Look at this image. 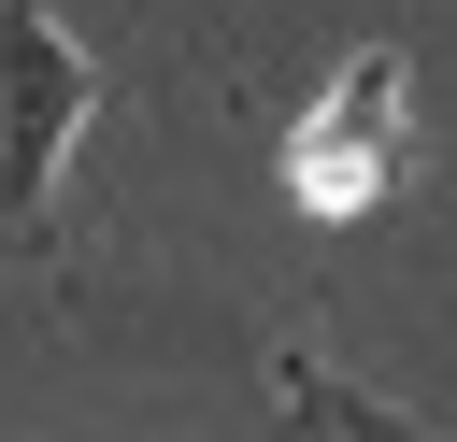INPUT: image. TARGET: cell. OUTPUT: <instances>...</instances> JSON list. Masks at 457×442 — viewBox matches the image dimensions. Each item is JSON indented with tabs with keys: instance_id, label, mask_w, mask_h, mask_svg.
<instances>
[{
	"instance_id": "obj_1",
	"label": "cell",
	"mask_w": 457,
	"mask_h": 442,
	"mask_svg": "<svg viewBox=\"0 0 457 442\" xmlns=\"http://www.w3.org/2000/svg\"><path fill=\"white\" fill-rule=\"evenodd\" d=\"M86 114H100V71L57 29V0H0V257H57V171Z\"/></svg>"
},
{
	"instance_id": "obj_3",
	"label": "cell",
	"mask_w": 457,
	"mask_h": 442,
	"mask_svg": "<svg viewBox=\"0 0 457 442\" xmlns=\"http://www.w3.org/2000/svg\"><path fill=\"white\" fill-rule=\"evenodd\" d=\"M271 399H286V428H314V442H443V428H414L400 399L343 385L328 356H271Z\"/></svg>"
},
{
	"instance_id": "obj_2",
	"label": "cell",
	"mask_w": 457,
	"mask_h": 442,
	"mask_svg": "<svg viewBox=\"0 0 457 442\" xmlns=\"http://www.w3.org/2000/svg\"><path fill=\"white\" fill-rule=\"evenodd\" d=\"M386 157H400V57L371 43V57H343L328 100L286 128V185H300V214H371V200H386Z\"/></svg>"
}]
</instances>
